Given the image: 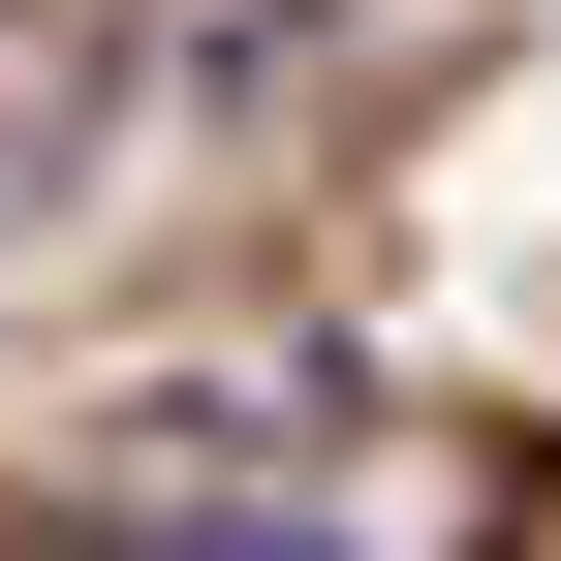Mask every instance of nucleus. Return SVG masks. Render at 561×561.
<instances>
[{"instance_id":"obj_1","label":"nucleus","mask_w":561,"mask_h":561,"mask_svg":"<svg viewBox=\"0 0 561 561\" xmlns=\"http://www.w3.org/2000/svg\"><path fill=\"white\" fill-rule=\"evenodd\" d=\"M62 561H343V530H62Z\"/></svg>"}]
</instances>
